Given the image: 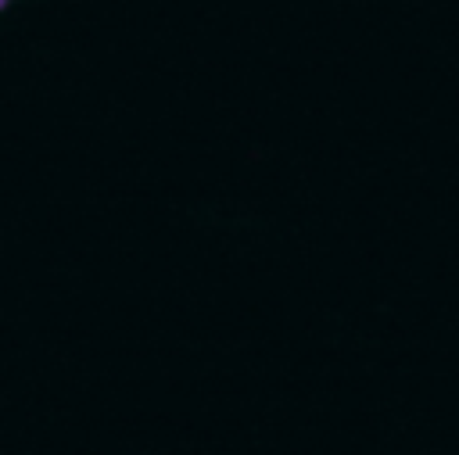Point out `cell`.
<instances>
[{
  "label": "cell",
  "instance_id": "6da1fadb",
  "mask_svg": "<svg viewBox=\"0 0 459 455\" xmlns=\"http://www.w3.org/2000/svg\"><path fill=\"white\" fill-rule=\"evenodd\" d=\"M0 7H4V0H0Z\"/></svg>",
  "mask_w": 459,
  "mask_h": 455
}]
</instances>
